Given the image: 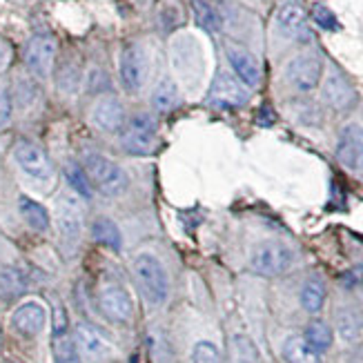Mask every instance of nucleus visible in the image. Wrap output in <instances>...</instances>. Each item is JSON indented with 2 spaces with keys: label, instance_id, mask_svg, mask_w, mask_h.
<instances>
[{
  "label": "nucleus",
  "instance_id": "obj_1",
  "mask_svg": "<svg viewBox=\"0 0 363 363\" xmlns=\"http://www.w3.org/2000/svg\"><path fill=\"white\" fill-rule=\"evenodd\" d=\"M132 272L136 277V283L140 292L145 294V298L152 306H163L169 296V279L163 263L156 259L154 255H138L132 263Z\"/></svg>",
  "mask_w": 363,
  "mask_h": 363
},
{
  "label": "nucleus",
  "instance_id": "obj_2",
  "mask_svg": "<svg viewBox=\"0 0 363 363\" xmlns=\"http://www.w3.org/2000/svg\"><path fill=\"white\" fill-rule=\"evenodd\" d=\"M83 169L87 172L91 187L99 189L105 196H118L130 187V179L125 174V169L103 154H87L83 161Z\"/></svg>",
  "mask_w": 363,
  "mask_h": 363
},
{
  "label": "nucleus",
  "instance_id": "obj_3",
  "mask_svg": "<svg viewBox=\"0 0 363 363\" xmlns=\"http://www.w3.org/2000/svg\"><path fill=\"white\" fill-rule=\"evenodd\" d=\"M123 147L134 156H147L159 145V128L150 114L132 116L123 128Z\"/></svg>",
  "mask_w": 363,
  "mask_h": 363
},
{
  "label": "nucleus",
  "instance_id": "obj_4",
  "mask_svg": "<svg viewBox=\"0 0 363 363\" xmlns=\"http://www.w3.org/2000/svg\"><path fill=\"white\" fill-rule=\"evenodd\" d=\"M294 263V252L286 243L267 241L261 243L252 255V270L261 277H281L286 274Z\"/></svg>",
  "mask_w": 363,
  "mask_h": 363
},
{
  "label": "nucleus",
  "instance_id": "obj_5",
  "mask_svg": "<svg viewBox=\"0 0 363 363\" xmlns=\"http://www.w3.org/2000/svg\"><path fill=\"white\" fill-rule=\"evenodd\" d=\"M99 308L114 323H130L134 317L132 294L121 283H103L99 290Z\"/></svg>",
  "mask_w": 363,
  "mask_h": 363
},
{
  "label": "nucleus",
  "instance_id": "obj_6",
  "mask_svg": "<svg viewBox=\"0 0 363 363\" xmlns=\"http://www.w3.org/2000/svg\"><path fill=\"white\" fill-rule=\"evenodd\" d=\"M13 159L27 177L36 179V181H47L54 174V165L50 161V156H47V152L40 145L31 143V140H21V143H16Z\"/></svg>",
  "mask_w": 363,
  "mask_h": 363
},
{
  "label": "nucleus",
  "instance_id": "obj_7",
  "mask_svg": "<svg viewBox=\"0 0 363 363\" xmlns=\"http://www.w3.org/2000/svg\"><path fill=\"white\" fill-rule=\"evenodd\" d=\"M58 45L52 36L38 34L34 38H29L25 47V65L31 74H36L38 78H47L54 67Z\"/></svg>",
  "mask_w": 363,
  "mask_h": 363
},
{
  "label": "nucleus",
  "instance_id": "obj_8",
  "mask_svg": "<svg viewBox=\"0 0 363 363\" xmlns=\"http://www.w3.org/2000/svg\"><path fill=\"white\" fill-rule=\"evenodd\" d=\"M147 78V58L143 47L132 43L121 54V83L130 94L138 91L143 87Z\"/></svg>",
  "mask_w": 363,
  "mask_h": 363
},
{
  "label": "nucleus",
  "instance_id": "obj_9",
  "mask_svg": "<svg viewBox=\"0 0 363 363\" xmlns=\"http://www.w3.org/2000/svg\"><path fill=\"white\" fill-rule=\"evenodd\" d=\"M323 74V62L319 56L314 54H303L290 60V65L286 69L288 81L298 89V91H312L317 89L321 83Z\"/></svg>",
  "mask_w": 363,
  "mask_h": 363
},
{
  "label": "nucleus",
  "instance_id": "obj_10",
  "mask_svg": "<svg viewBox=\"0 0 363 363\" xmlns=\"http://www.w3.org/2000/svg\"><path fill=\"white\" fill-rule=\"evenodd\" d=\"M337 159L343 167L361 169L363 167V128L357 123L345 125L337 140Z\"/></svg>",
  "mask_w": 363,
  "mask_h": 363
},
{
  "label": "nucleus",
  "instance_id": "obj_11",
  "mask_svg": "<svg viewBox=\"0 0 363 363\" xmlns=\"http://www.w3.org/2000/svg\"><path fill=\"white\" fill-rule=\"evenodd\" d=\"M210 101L220 107H243L247 103V89L239 78L220 72L210 87Z\"/></svg>",
  "mask_w": 363,
  "mask_h": 363
},
{
  "label": "nucleus",
  "instance_id": "obj_12",
  "mask_svg": "<svg viewBox=\"0 0 363 363\" xmlns=\"http://www.w3.org/2000/svg\"><path fill=\"white\" fill-rule=\"evenodd\" d=\"M47 321V312L38 301H27L23 306L16 308V312L11 314V325L21 337H36L43 333Z\"/></svg>",
  "mask_w": 363,
  "mask_h": 363
},
{
  "label": "nucleus",
  "instance_id": "obj_13",
  "mask_svg": "<svg viewBox=\"0 0 363 363\" xmlns=\"http://www.w3.org/2000/svg\"><path fill=\"white\" fill-rule=\"evenodd\" d=\"M91 121L96 128L109 134H118L123 132L125 123H128V114H125V107L116 99H103L94 105L91 109Z\"/></svg>",
  "mask_w": 363,
  "mask_h": 363
},
{
  "label": "nucleus",
  "instance_id": "obj_14",
  "mask_svg": "<svg viewBox=\"0 0 363 363\" xmlns=\"http://www.w3.org/2000/svg\"><path fill=\"white\" fill-rule=\"evenodd\" d=\"M58 228L67 241H76L83 228V208L76 194H62L58 199Z\"/></svg>",
  "mask_w": 363,
  "mask_h": 363
},
{
  "label": "nucleus",
  "instance_id": "obj_15",
  "mask_svg": "<svg viewBox=\"0 0 363 363\" xmlns=\"http://www.w3.org/2000/svg\"><path fill=\"white\" fill-rule=\"evenodd\" d=\"M228 60H230L236 78H239L245 87H257L261 83L259 60L247 50H243V47H239V45H230L228 47Z\"/></svg>",
  "mask_w": 363,
  "mask_h": 363
},
{
  "label": "nucleus",
  "instance_id": "obj_16",
  "mask_svg": "<svg viewBox=\"0 0 363 363\" xmlns=\"http://www.w3.org/2000/svg\"><path fill=\"white\" fill-rule=\"evenodd\" d=\"M277 27L288 38H296V40L308 38V16L303 7L296 3L281 5L277 11Z\"/></svg>",
  "mask_w": 363,
  "mask_h": 363
},
{
  "label": "nucleus",
  "instance_id": "obj_17",
  "mask_svg": "<svg viewBox=\"0 0 363 363\" xmlns=\"http://www.w3.org/2000/svg\"><path fill=\"white\" fill-rule=\"evenodd\" d=\"M74 343L76 348L81 350L89 359H105L109 354V343L101 335V330H96L89 323H78L74 330Z\"/></svg>",
  "mask_w": 363,
  "mask_h": 363
},
{
  "label": "nucleus",
  "instance_id": "obj_18",
  "mask_svg": "<svg viewBox=\"0 0 363 363\" xmlns=\"http://www.w3.org/2000/svg\"><path fill=\"white\" fill-rule=\"evenodd\" d=\"M357 99L352 85L341 74H330L323 83V101L335 109H348Z\"/></svg>",
  "mask_w": 363,
  "mask_h": 363
},
{
  "label": "nucleus",
  "instance_id": "obj_19",
  "mask_svg": "<svg viewBox=\"0 0 363 363\" xmlns=\"http://www.w3.org/2000/svg\"><path fill=\"white\" fill-rule=\"evenodd\" d=\"M91 236H94V241H96V243L114 250V252H118L123 247V234H121V230H118V225L114 223V220L107 218V216H99L96 220H94Z\"/></svg>",
  "mask_w": 363,
  "mask_h": 363
},
{
  "label": "nucleus",
  "instance_id": "obj_20",
  "mask_svg": "<svg viewBox=\"0 0 363 363\" xmlns=\"http://www.w3.org/2000/svg\"><path fill=\"white\" fill-rule=\"evenodd\" d=\"M337 330L343 341H357L363 333V321L359 310L352 306L337 308Z\"/></svg>",
  "mask_w": 363,
  "mask_h": 363
},
{
  "label": "nucleus",
  "instance_id": "obj_21",
  "mask_svg": "<svg viewBox=\"0 0 363 363\" xmlns=\"http://www.w3.org/2000/svg\"><path fill=\"white\" fill-rule=\"evenodd\" d=\"M181 96H179V87L177 83L172 81V78H163V81L154 87L152 91V107L156 109V112H172L177 105H179Z\"/></svg>",
  "mask_w": 363,
  "mask_h": 363
},
{
  "label": "nucleus",
  "instance_id": "obj_22",
  "mask_svg": "<svg viewBox=\"0 0 363 363\" xmlns=\"http://www.w3.org/2000/svg\"><path fill=\"white\" fill-rule=\"evenodd\" d=\"M230 361L232 363H261V354L257 343L252 341L247 335H234L230 339Z\"/></svg>",
  "mask_w": 363,
  "mask_h": 363
},
{
  "label": "nucleus",
  "instance_id": "obj_23",
  "mask_svg": "<svg viewBox=\"0 0 363 363\" xmlns=\"http://www.w3.org/2000/svg\"><path fill=\"white\" fill-rule=\"evenodd\" d=\"M303 339H306V343L310 345L312 350L325 352V350H330V345H333V341H335V333H333V328H330L325 321L312 319L308 323V328H306Z\"/></svg>",
  "mask_w": 363,
  "mask_h": 363
},
{
  "label": "nucleus",
  "instance_id": "obj_24",
  "mask_svg": "<svg viewBox=\"0 0 363 363\" xmlns=\"http://www.w3.org/2000/svg\"><path fill=\"white\" fill-rule=\"evenodd\" d=\"M283 357L288 363H321L317 350H312L303 337H290L283 343Z\"/></svg>",
  "mask_w": 363,
  "mask_h": 363
},
{
  "label": "nucleus",
  "instance_id": "obj_25",
  "mask_svg": "<svg viewBox=\"0 0 363 363\" xmlns=\"http://www.w3.org/2000/svg\"><path fill=\"white\" fill-rule=\"evenodd\" d=\"M18 210L25 218V223L29 228H34L38 232H45L47 228H50V214H47V210L43 208V205L34 199L29 196H21L18 201Z\"/></svg>",
  "mask_w": 363,
  "mask_h": 363
},
{
  "label": "nucleus",
  "instance_id": "obj_26",
  "mask_svg": "<svg viewBox=\"0 0 363 363\" xmlns=\"http://www.w3.org/2000/svg\"><path fill=\"white\" fill-rule=\"evenodd\" d=\"M27 290V277L18 270V267H5L0 272V296L11 301L18 298Z\"/></svg>",
  "mask_w": 363,
  "mask_h": 363
},
{
  "label": "nucleus",
  "instance_id": "obj_27",
  "mask_svg": "<svg viewBox=\"0 0 363 363\" xmlns=\"http://www.w3.org/2000/svg\"><path fill=\"white\" fill-rule=\"evenodd\" d=\"M325 303V286L321 279H308L301 288V306L303 310H308L310 314L321 312Z\"/></svg>",
  "mask_w": 363,
  "mask_h": 363
},
{
  "label": "nucleus",
  "instance_id": "obj_28",
  "mask_svg": "<svg viewBox=\"0 0 363 363\" xmlns=\"http://www.w3.org/2000/svg\"><path fill=\"white\" fill-rule=\"evenodd\" d=\"M65 177H67L72 189L76 192V196H81V199H91L94 196V187L89 183V177H87V172L83 169V165L67 163L65 165Z\"/></svg>",
  "mask_w": 363,
  "mask_h": 363
},
{
  "label": "nucleus",
  "instance_id": "obj_29",
  "mask_svg": "<svg viewBox=\"0 0 363 363\" xmlns=\"http://www.w3.org/2000/svg\"><path fill=\"white\" fill-rule=\"evenodd\" d=\"M192 7H194V18L203 29H208V31H218L220 29V16L208 3V0H192Z\"/></svg>",
  "mask_w": 363,
  "mask_h": 363
},
{
  "label": "nucleus",
  "instance_id": "obj_30",
  "mask_svg": "<svg viewBox=\"0 0 363 363\" xmlns=\"http://www.w3.org/2000/svg\"><path fill=\"white\" fill-rule=\"evenodd\" d=\"M192 363H220V350L212 341H199L192 350Z\"/></svg>",
  "mask_w": 363,
  "mask_h": 363
},
{
  "label": "nucleus",
  "instance_id": "obj_31",
  "mask_svg": "<svg viewBox=\"0 0 363 363\" xmlns=\"http://www.w3.org/2000/svg\"><path fill=\"white\" fill-rule=\"evenodd\" d=\"M312 18H314V23H317L321 29H328V31H337L339 29V23H337V18H335V13L330 11L325 5H317L312 9Z\"/></svg>",
  "mask_w": 363,
  "mask_h": 363
},
{
  "label": "nucleus",
  "instance_id": "obj_32",
  "mask_svg": "<svg viewBox=\"0 0 363 363\" xmlns=\"http://www.w3.org/2000/svg\"><path fill=\"white\" fill-rule=\"evenodd\" d=\"M11 118V96L5 87H0V130L5 128Z\"/></svg>",
  "mask_w": 363,
  "mask_h": 363
},
{
  "label": "nucleus",
  "instance_id": "obj_33",
  "mask_svg": "<svg viewBox=\"0 0 363 363\" xmlns=\"http://www.w3.org/2000/svg\"><path fill=\"white\" fill-rule=\"evenodd\" d=\"M67 333V314L62 310V306H56L54 308V335L60 337Z\"/></svg>",
  "mask_w": 363,
  "mask_h": 363
},
{
  "label": "nucleus",
  "instance_id": "obj_34",
  "mask_svg": "<svg viewBox=\"0 0 363 363\" xmlns=\"http://www.w3.org/2000/svg\"><path fill=\"white\" fill-rule=\"evenodd\" d=\"M7 65H9V47L3 38H0V72H3Z\"/></svg>",
  "mask_w": 363,
  "mask_h": 363
},
{
  "label": "nucleus",
  "instance_id": "obj_35",
  "mask_svg": "<svg viewBox=\"0 0 363 363\" xmlns=\"http://www.w3.org/2000/svg\"><path fill=\"white\" fill-rule=\"evenodd\" d=\"M56 363H81L78 357H69V359H62V361H56Z\"/></svg>",
  "mask_w": 363,
  "mask_h": 363
}]
</instances>
